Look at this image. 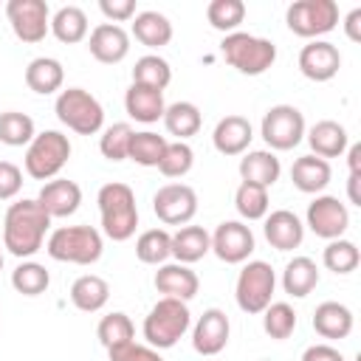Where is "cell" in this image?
I'll use <instances>...</instances> for the list:
<instances>
[{
    "label": "cell",
    "mask_w": 361,
    "mask_h": 361,
    "mask_svg": "<svg viewBox=\"0 0 361 361\" xmlns=\"http://www.w3.org/2000/svg\"><path fill=\"white\" fill-rule=\"evenodd\" d=\"M48 226H51V217L37 200H17L8 206L3 220V245L8 248V254L20 259L34 257L42 248Z\"/></svg>",
    "instance_id": "obj_1"
},
{
    "label": "cell",
    "mask_w": 361,
    "mask_h": 361,
    "mask_svg": "<svg viewBox=\"0 0 361 361\" xmlns=\"http://www.w3.org/2000/svg\"><path fill=\"white\" fill-rule=\"evenodd\" d=\"M99 214H102V231L116 240V243H124L135 234V226H138V206H135V195L127 183H104L99 189Z\"/></svg>",
    "instance_id": "obj_2"
},
{
    "label": "cell",
    "mask_w": 361,
    "mask_h": 361,
    "mask_svg": "<svg viewBox=\"0 0 361 361\" xmlns=\"http://www.w3.org/2000/svg\"><path fill=\"white\" fill-rule=\"evenodd\" d=\"M45 251L56 262L93 265V262H99V257L104 251V243H102V234L93 226H62V228L51 231V237L45 243Z\"/></svg>",
    "instance_id": "obj_3"
},
{
    "label": "cell",
    "mask_w": 361,
    "mask_h": 361,
    "mask_svg": "<svg viewBox=\"0 0 361 361\" xmlns=\"http://www.w3.org/2000/svg\"><path fill=\"white\" fill-rule=\"evenodd\" d=\"M189 324H192V313H189L186 302L164 296L152 305V310L144 319V338L155 350H169L189 330Z\"/></svg>",
    "instance_id": "obj_4"
},
{
    "label": "cell",
    "mask_w": 361,
    "mask_h": 361,
    "mask_svg": "<svg viewBox=\"0 0 361 361\" xmlns=\"http://www.w3.org/2000/svg\"><path fill=\"white\" fill-rule=\"evenodd\" d=\"M220 51H223L226 62L245 76H259L276 62V45L265 37H254L245 31L226 34L220 42Z\"/></svg>",
    "instance_id": "obj_5"
},
{
    "label": "cell",
    "mask_w": 361,
    "mask_h": 361,
    "mask_svg": "<svg viewBox=\"0 0 361 361\" xmlns=\"http://www.w3.org/2000/svg\"><path fill=\"white\" fill-rule=\"evenodd\" d=\"M54 113L68 130H73L79 135H96L102 130V124H104V107L85 87L62 90L56 96V102H54Z\"/></svg>",
    "instance_id": "obj_6"
},
{
    "label": "cell",
    "mask_w": 361,
    "mask_h": 361,
    "mask_svg": "<svg viewBox=\"0 0 361 361\" xmlns=\"http://www.w3.org/2000/svg\"><path fill=\"white\" fill-rule=\"evenodd\" d=\"M68 158H71L68 135L59 130H45V133H37L25 149V172L34 180H51L62 172Z\"/></svg>",
    "instance_id": "obj_7"
},
{
    "label": "cell",
    "mask_w": 361,
    "mask_h": 361,
    "mask_svg": "<svg viewBox=\"0 0 361 361\" xmlns=\"http://www.w3.org/2000/svg\"><path fill=\"white\" fill-rule=\"evenodd\" d=\"M274 288H276V274H274V268L268 262H262V259L245 262L240 276H237V285H234L237 307L243 313H251V316L262 313L271 305Z\"/></svg>",
    "instance_id": "obj_8"
},
{
    "label": "cell",
    "mask_w": 361,
    "mask_h": 361,
    "mask_svg": "<svg viewBox=\"0 0 361 361\" xmlns=\"http://www.w3.org/2000/svg\"><path fill=\"white\" fill-rule=\"evenodd\" d=\"M285 23L296 37L316 39L336 28L338 6L333 0H296L285 11Z\"/></svg>",
    "instance_id": "obj_9"
},
{
    "label": "cell",
    "mask_w": 361,
    "mask_h": 361,
    "mask_svg": "<svg viewBox=\"0 0 361 361\" xmlns=\"http://www.w3.org/2000/svg\"><path fill=\"white\" fill-rule=\"evenodd\" d=\"M259 135L271 149H293L305 138V116L293 104H274L259 124Z\"/></svg>",
    "instance_id": "obj_10"
},
{
    "label": "cell",
    "mask_w": 361,
    "mask_h": 361,
    "mask_svg": "<svg viewBox=\"0 0 361 361\" xmlns=\"http://www.w3.org/2000/svg\"><path fill=\"white\" fill-rule=\"evenodd\" d=\"M6 17L11 23L14 37L28 42V45L42 42L45 34L51 31V14H48L45 0H8Z\"/></svg>",
    "instance_id": "obj_11"
},
{
    "label": "cell",
    "mask_w": 361,
    "mask_h": 361,
    "mask_svg": "<svg viewBox=\"0 0 361 361\" xmlns=\"http://www.w3.org/2000/svg\"><path fill=\"white\" fill-rule=\"evenodd\" d=\"M152 212L166 226H186L197 214V192L189 183H166L152 195Z\"/></svg>",
    "instance_id": "obj_12"
},
{
    "label": "cell",
    "mask_w": 361,
    "mask_h": 361,
    "mask_svg": "<svg viewBox=\"0 0 361 361\" xmlns=\"http://www.w3.org/2000/svg\"><path fill=\"white\" fill-rule=\"evenodd\" d=\"M307 226L322 240H338L350 226V212L338 197L316 195V200L307 203Z\"/></svg>",
    "instance_id": "obj_13"
},
{
    "label": "cell",
    "mask_w": 361,
    "mask_h": 361,
    "mask_svg": "<svg viewBox=\"0 0 361 361\" xmlns=\"http://www.w3.org/2000/svg\"><path fill=\"white\" fill-rule=\"evenodd\" d=\"M212 251L217 254L220 262L226 265H240L251 257L254 251V234L245 223L240 220H226L214 228L212 234Z\"/></svg>",
    "instance_id": "obj_14"
},
{
    "label": "cell",
    "mask_w": 361,
    "mask_h": 361,
    "mask_svg": "<svg viewBox=\"0 0 361 361\" xmlns=\"http://www.w3.org/2000/svg\"><path fill=\"white\" fill-rule=\"evenodd\" d=\"M341 68V54L327 39H310L299 51V71L310 82H330Z\"/></svg>",
    "instance_id": "obj_15"
},
{
    "label": "cell",
    "mask_w": 361,
    "mask_h": 361,
    "mask_svg": "<svg viewBox=\"0 0 361 361\" xmlns=\"http://www.w3.org/2000/svg\"><path fill=\"white\" fill-rule=\"evenodd\" d=\"M228 333H231L228 316L220 307H209L203 310V316L192 330V347L200 355H217L228 344Z\"/></svg>",
    "instance_id": "obj_16"
},
{
    "label": "cell",
    "mask_w": 361,
    "mask_h": 361,
    "mask_svg": "<svg viewBox=\"0 0 361 361\" xmlns=\"http://www.w3.org/2000/svg\"><path fill=\"white\" fill-rule=\"evenodd\" d=\"M155 290L164 293L166 299H180V302H189L197 296V288H200V279L197 274L189 268V265H180V262H164L158 271H155Z\"/></svg>",
    "instance_id": "obj_17"
},
{
    "label": "cell",
    "mask_w": 361,
    "mask_h": 361,
    "mask_svg": "<svg viewBox=\"0 0 361 361\" xmlns=\"http://www.w3.org/2000/svg\"><path fill=\"white\" fill-rule=\"evenodd\" d=\"M87 48L90 54L104 62V65H116L121 62L127 54H130V34L116 25V23H99L93 31H90V39H87Z\"/></svg>",
    "instance_id": "obj_18"
},
{
    "label": "cell",
    "mask_w": 361,
    "mask_h": 361,
    "mask_svg": "<svg viewBox=\"0 0 361 361\" xmlns=\"http://www.w3.org/2000/svg\"><path fill=\"white\" fill-rule=\"evenodd\" d=\"M37 203L45 209V214L54 220V217H71L79 203H82V189L76 180H68V178H56V180H48L39 195H37Z\"/></svg>",
    "instance_id": "obj_19"
},
{
    "label": "cell",
    "mask_w": 361,
    "mask_h": 361,
    "mask_svg": "<svg viewBox=\"0 0 361 361\" xmlns=\"http://www.w3.org/2000/svg\"><path fill=\"white\" fill-rule=\"evenodd\" d=\"M262 231H265V240H268L276 251H293V248H299L302 240H305V226H302V220H299L293 212H288V209H276V212L265 214Z\"/></svg>",
    "instance_id": "obj_20"
},
{
    "label": "cell",
    "mask_w": 361,
    "mask_h": 361,
    "mask_svg": "<svg viewBox=\"0 0 361 361\" xmlns=\"http://www.w3.org/2000/svg\"><path fill=\"white\" fill-rule=\"evenodd\" d=\"M254 138L251 121L245 116H226L217 121L212 133V144L220 155H243Z\"/></svg>",
    "instance_id": "obj_21"
},
{
    "label": "cell",
    "mask_w": 361,
    "mask_h": 361,
    "mask_svg": "<svg viewBox=\"0 0 361 361\" xmlns=\"http://www.w3.org/2000/svg\"><path fill=\"white\" fill-rule=\"evenodd\" d=\"M347 130L338 124V121H333V118H324V121H316L310 130H307V144H310V155H316V158H338V155H344V149H347Z\"/></svg>",
    "instance_id": "obj_22"
},
{
    "label": "cell",
    "mask_w": 361,
    "mask_h": 361,
    "mask_svg": "<svg viewBox=\"0 0 361 361\" xmlns=\"http://www.w3.org/2000/svg\"><path fill=\"white\" fill-rule=\"evenodd\" d=\"M279 172H282V164L271 149H254L240 158V178L245 183L268 189L279 180Z\"/></svg>",
    "instance_id": "obj_23"
},
{
    "label": "cell",
    "mask_w": 361,
    "mask_h": 361,
    "mask_svg": "<svg viewBox=\"0 0 361 361\" xmlns=\"http://www.w3.org/2000/svg\"><path fill=\"white\" fill-rule=\"evenodd\" d=\"M124 110L130 113V118L141 121V124H152L158 118H164V93L144 87V85H130L124 93Z\"/></svg>",
    "instance_id": "obj_24"
},
{
    "label": "cell",
    "mask_w": 361,
    "mask_h": 361,
    "mask_svg": "<svg viewBox=\"0 0 361 361\" xmlns=\"http://www.w3.org/2000/svg\"><path fill=\"white\" fill-rule=\"evenodd\" d=\"M212 251V234L203 226H180L172 234V257L180 265H192Z\"/></svg>",
    "instance_id": "obj_25"
},
{
    "label": "cell",
    "mask_w": 361,
    "mask_h": 361,
    "mask_svg": "<svg viewBox=\"0 0 361 361\" xmlns=\"http://www.w3.org/2000/svg\"><path fill=\"white\" fill-rule=\"evenodd\" d=\"M330 175H333L330 164H327L324 158H316V155H302V158H296L293 166H290V180H293V186H296L299 192H305V195L322 192V189L330 183Z\"/></svg>",
    "instance_id": "obj_26"
},
{
    "label": "cell",
    "mask_w": 361,
    "mask_h": 361,
    "mask_svg": "<svg viewBox=\"0 0 361 361\" xmlns=\"http://www.w3.org/2000/svg\"><path fill=\"white\" fill-rule=\"evenodd\" d=\"M313 330L322 338H347L353 333V310L341 302H322L313 313Z\"/></svg>",
    "instance_id": "obj_27"
},
{
    "label": "cell",
    "mask_w": 361,
    "mask_h": 361,
    "mask_svg": "<svg viewBox=\"0 0 361 361\" xmlns=\"http://www.w3.org/2000/svg\"><path fill=\"white\" fill-rule=\"evenodd\" d=\"M65 82V68L59 59L54 56H37L28 62L25 68V85L39 93V96H48V93H56Z\"/></svg>",
    "instance_id": "obj_28"
},
{
    "label": "cell",
    "mask_w": 361,
    "mask_h": 361,
    "mask_svg": "<svg viewBox=\"0 0 361 361\" xmlns=\"http://www.w3.org/2000/svg\"><path fill=\"white\" fill-rule=\"evenodd\" d=\"M319 285V265L310 257H293L282 271V288L293 299H305Z\"/></svg>",
    "instance_id": "obj_29"
},
{
    "label": "cell",
    "mask_w": 361,
    "mask_h": 361,
    "mask_svg": "<svg viewBox=\"0 0 361 361\" xmlns=\"http://www.w3.org/2000/svg\"><path fill=\"white\" fill-rule=\"evenodd\" d=\"M107 299H110V285L96 274H85L71 285V302L82 313L102 310L107 305Z\"/></svg>",
    "instance_id": "obj_30"
},
{
    "label": "cell",
    "mask_w": 361,
    "mask_h": 361,
    "mask_svg": "<svg viewBox=\"0 0 361 361\" xmlns=\"http://www.w3.org/2000/svg\"><path fill=\"white\" fill-rule=\"evenodd\" d=\"M133 37L147 48H164L172 39V23L161 11H138L133 23Z\"/></svg>",
    "instance_id": "obj_31"
},
{
    "label": "cell",
    "mask_w": 361,
    "mask_h": 361,
    "mask_svg": "<svg viewBox=\"0 0 361 361\" xmlns=\"http://www.w3.org/2000/svg\"><path fill=\"white\" fill-rule=\"evenodd\" d=\"M164 127L178 141H186V138L197 135V130H200V110H197V104H192V102L169 104L164 110Z\"/></svg>",
    "instance_id": "obj_32"
},
{
    "label": "cell",
    "mask_w": 361,
    "mask_h": 361,
    "mask_svg": "<svg viewBox=\"0 0 361 361\" xmlns=\"http://www.w3.org/2000/svg\"><path fill=\"white\" fill-rule=\"evenodd\" d=\"M172 82V68L164 56L158 54H144L135 59L133 65V85H144V87H152V90H161Z\"/></svg>",
    "instance_id": "obj_33"
},
{
    "label": "cell",
    "mask_w": 361,
    "mask_h": 361,
    "mask_svg": "<svg viewBox=\"0 0 361 361\" xmlns=\"http://www.w3.org/2000/svg\"><path fill=\"white\" fill-rule=\"evenodd\" d=\"M51 31L59 42H82L87 37V14L79 6H62L54 17H51Z\"/></svg>",
    "instance_id": "obj_34"
},
{
    "label": "cell",
    "mask_w": 361,
    "mask_h": 361,
    "mask_svg": "<svg viewBox=\"0 0 361 361\" xmlns=\"http://www.w3.org/2000/svg\"><path fill=\"white\" fill-rule=\"evenodd\" d=\"M135 257L144 265H164L172 257V234L166 228H149L135 240Z\"/></svg>",
    "instance_id": "obj_35"
},
{
    "label": "cell",
    "mask_w": 361,
    "mask_h": 361,
    "mask_svg": "<svg viewBox=\"0 0 361 361\" xmlns=\"http://www.w3.org/2000/svg\"><path fill=\"white\" fill-rule=\"evenodd\" d=\"M166 138L152 133V130H144V133H133V141H130V152L127 158L135 161L138 166H158L161 158H164V149H166Z\"/></svg>",
    "instance_id": "obj_36"
},
{
    "label": "cell",
    "mask_w": 361,
    "mask_h": 361,
    "mask_svg": "<svg viewBox=\"0 0 361 361\" xmlns=\"http://www.w3.org/2000/svg\"><path fill=\"white\" fill-rule=\"evenodd\" d=\"M37 135L34 130V118L20 113V110H6L0 113V144L6 147H23L31 144Z\"/></svg>",
    "instance_id": "obj_37"
},
{
    "label": "cell",
    "mask_w": 361,
    "mask_h": 361,
    "mask_svg": "<svg viewBox=\"0 0 361 361\" xmlns=\"http://www.w3.org/2000/svg\"><path fill=\"white\" fill-rule=\"evenodd\" d=\"M206 20L212 28L223 34H234L240 23L245 20V3L243 0H212L206 6Z\"/></svg>",
    "instance_id": "obj_38"
},
{
    "label": "cell",
    "mask_w": 361,
    "mask_h": 361,
    "mask_svg": "<svg viewBox=\"0 0 361 361\" xmlns=\"http://www.w3.org/2000/svg\"><path fill=\"white\" fill-rule=\"evenodd\" d=\"M48 285H51V276L39 262H20L11 271V288L23 296H39L48 290Z\"/></svg>",
    "instance_id": "obj_39"
},
{
    "label": "cell",
    "mask_w": 361,
    "mask_h": 361,
    "mask_svg": "<svg viewBox=\"0 0 361 361\" xmlns=\"http://www.w3.org/2000/svg\"><path fill=\"white\" fill-rule=\"evenodd\" d=\"M268 189L254 186V183H240L234 192V209L240 212L243 220H262L268 214Z\"/></svg>",
    "instance_id": "obj_40"
},
{
    "label": "cell",
    "mask_w": 361,
    "mask_h": 361,
    "mask_svg": "<svg viewBox=\"0 0 361 361\" xmlns=\"http://www.w3.org/2000/svg\"><path fill=\"white\" fill-rule=\"evenodd\" d=\"M322 262H324V268L333 271V274H350V271L358 268L361 254H358V248H355L353 240L338 237V240H330V243H327V248H324V254H322Z\"/></svg>",
    "instance_id": "obj_41"
},
{
    "label": "cell",
    "mask_w": 361,
    "mask_h": 361,
    "mask_svg": "<svg viewBox=\"0 0 361 361\" xmlns=\"http://www.w3.org/2000/svg\"><path fill=\"white\" fill-rule=\"evenodd\" d=\"M262 330L276 341L290 338V333L296 330V310L288 302H271L262 310Z\"/></svg>",
    "instance_id": "obj_42"
},
{
    "label": "cell",
    "mask_w": 361,
    "mask_h": 361,
    "mask_svg": "<svg viewBox=\"0 0 361 361\" xmlns=\"http://www.w3.org/2000/svg\"><path fill=\"white\" fill-rule=\"evenodd\" d=\"M96 336H99V341L110 350V347H118V344L133 341L135 327H133V322H130V316H127V313L116 310V313L102 316V322H99V327H96Z\"/></svg>",
    "instance_id": "obj_43"
},
{
    "label": "cell",
    "mask_w": 361,
    "mask_h": 361,
    "mask_svg": "<svg viewBox=\"0 0 361 361\" xmlns=\"http://www.w3.org/2000/svg\"><path fill=\"white\" fill-rule=\"evenodd\" d=\"M133 133H135V130H133L127 121H116V124H110V127L102 133V138H99V149H102V155H104L107 161H124L127 152H130Z\"/></svg>",
    "instance_id": "obj_44"
},
{
    "label": "cell",
    "mask_w": 361,
    "mask_h": 361,
    "mask_svg": "<svg viewBox=\"0 0 361 361\" xmlns=\"http://www.w3.org/2000/svg\"><path fill=\"white\" fill-rule=\"evenodd\" d=\"M195 164V152L186 141H169L164 149V158L158 164L164 178H183Z\"/></svg>",
    "instance_id": "obj_45"
},
{
    "label": "cell",
    "mask_w": 361,
    "mask_h": 361,
    "mask_svg": "<svg viewBox=\"0 0 361 361\" xmlns=\"http://www.w3.org/2000/svg\"><path fill=\"white\" fill-rule=\"evenodd\" d=\"M107 358H110V361H164V358H161V353H158L155 347L135 344V341H127V344L110 347V350H107Z\"/></svg>",
    "instance_id": "obj_46"
},
{
    "label": "cell",
    "mask_w": 361,
    "mask_h": 361,
    "mask_svg": "<svg viewBox=\"0 0 361 361\" xmlns=\"http://www.w3.org/2000/svg\"><path fill=\"white\" fill-rule=\"evenodd\" d=\"M20 189H23V172H20V166L11 164V161H0V200L17 197Z\"/></svg>",
    "instance_id": "obj_47"
},
{
    "label": "cell",
    "mask_w": 361,
    "mask_h": 361,
    "mask_svg": "<svg viewBox=\"0 0 361 361\" xmlns=\"http://www.w3.org/2000/svg\"><path fill=\"white\" fill-rule=\"evenodd\" d=\"M99 8L116 25L130 20V17H135V0H99Z\"/></svg>",
    "instance_id": "obj_48"
},
{
    "label": "cell",
    "mask_w": 361,
    "mask_h": 361,
    "mask_svg": "<svg viewBox=\"0 0 361 361\" xmlns=\"http://www.w3.org/2000/svg\"><path fill=\"white\" fill-rule=\"evenodd\" d=\"M302 361H344V355L330 344H310L302 353Z\"/></svg>",
    "instance_id": "obj_49"
},
{
    "label": "cell",
    "mask_w": 361,
    "mask_h": 361,
    "mask_svg": "<svg viewBox=\"0 0 361 361\" xmlns=\"http://www.w3.org/2000/svg\"><path fill=\"white\" fill-rule=\"evenodd\" d=\"M344 31L353 42H361V8H353L347 17H344Z\"/></svg>",
    "instance_id": "obj_50"
},
{
    "label": "cell",
    "mask_w": 361,
    "mask_h": 361,
    "mask_svg": "<svg viewBox=\"0 0 361 361\" xmlns=\"http://www.w3.org/2000/svg\"><path fill=\"white\" fill-rule=\"evenodd\" d=\"M347 164H350V175H361V144H353L350 147Z\"/></svg>",
    "instance_id": "obj_51"
},
{
    "label": "cell",
    "mask_w": 361,
    "mask_h": 361,
    "mask_svg": "<svg viewBox=\"0 0 361 361\" xmlns=\"http://www.w3.org/2000/svg\"><path fill=\"white\" fill-rule=\"evenodd\" d=\"M358 180H361V175H350V180H347V195H350V203H353V206H361V195H358Z\"/></svg>",
    "instance_id": "obj_52"
},
{
    "label": "cell",
    "mask_w": 361,
    "mask_h": 361,
    "mask_svg": "<svg viewBox=\"0 0 361 361\" xmlns=\"http://www.w3.org/2000/svg\"><path fill=\"white\" fill-rule=\"evenodd\" d=\"M0 271H3V251H0Z\"/></svg>",
    "instance_id": "obj_53"
}]
</instances>
